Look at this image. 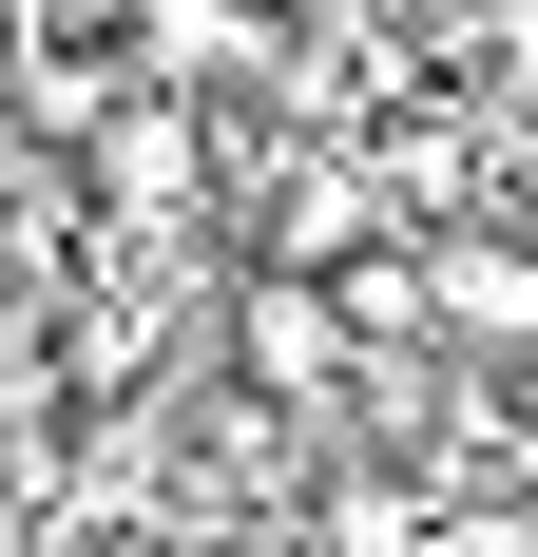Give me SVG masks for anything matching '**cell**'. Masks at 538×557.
Here are the masks:
<instances>
[{
  "label": "cell",
  "mask_w": 538,
  "mask_h": 557,
  "mask_svg": "<svg viewBox=\"0 0 538 557\" xmlns=\"http://www.w3.org/2000/svg\"><path fill=\"white\" fill-rule=\"evenodd\" d=\"M442 519H424V481L404 461H327L308 481V519H289V557H424Z\"/></svg>",
  "instance_id": "obj_1"
}]
</instances>
